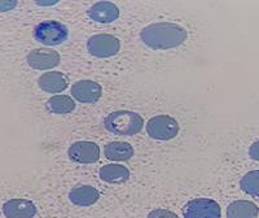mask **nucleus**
Returning <instances> with one entry per match:
<instances>
[{"label": "nucleus", "mask_w": 259, "mask_h": 218, "mask_svg": "<svg viewBox=\"0 0 259 218\" xmlns=\"http://www.w3.org/2000/svg\"><path fill=\"white\" fill-rule=\"evenodd\" d=\"M100 198V194L92 186H78L69 194V199L73 204L79 206H89L96 203Z\"/></svg>", "instance_id": "13"}, {"label": "nucleus", "mask_w": 259, "mask_h": 218, "mask_svg": "<svg viewBox=\"0 0 259 218\" xmlns=\"http://www.w3.org/2000/svg\"><path fill=\"white\" fill-rule=\"evenodd\" d=\"M89 16L99 24H110L119 17V9L110 2H99L89 9Z\"/></svg>", "instance_id": "11"}, {"label": "nucleus", "mask_w": 259, "mask_h": 218, "mask_svg": "<svg viewBox=\"0 0 259 218\" xmlns=\"http://www.w3.org/2000/svg\"><path fill=\"white\" fill-rule=\"evenodd\" d=\"M100 178L109 183L126 182L130 178V170L123 165H105L100 169Z\"/></svg>", "instance_id": "16"}, {"label": "nucleus", "mask_w": 259, "mask_h": 218, "mask_svg": "<svg viewBox=\"0 0 259 218\" xmlns=\"http://www.w3.org/2000/svg\"><path fill=\"white\" fill-rule=\"evenodd\" d=\"M104 154L106 159L113 161H126L134 156V148L126 141H112L105 146Z\"/></svg>", "instance_id": "15"}, {"label": "nucleus", "mask_w": 259, "mask_h": 218, "mask_svg": "<svg viewBox=\"0 0 259 218\" xmlns=\"http://www.w3.org/2000/svg\"><path fill=\"white\" fill-rule=\"evenodd\" d=\"M46 108L51 113L55 115H65V113H70L75 109V103L70 96L66 95H55L46 103Z\"/></svg>", "instance_id": "17"}, {"label": "nucleus", "mask_w": 259, "mask_h": 218, "mask_svg": "<svg viewBox=\"0 0 259 218\" xmlns=\"http://www.w3.org/2000/svg\"><path fill=\"white\" fill-rule=\"evenodd\" d=\"M68 27L59 21H43L34 29V37L46 46H57L68 39Z\"/></svg>", "instance_id": "3"}, {"label": "nucleus", "mask_w": 259, "mask_h": 218, "mask_svg": "<svg viewBox=\"0 0 259 218\" xmlns=\"http://www.w3.org/2000/svg\"><path fill=\"white\" fill-rule=\"evenodd\" d=\"M184 218H221V206L212 199H194L183 210Z\"/></svg>", "instance_id": "5"}, {"label": "nucleus", "mask_w": 259, "mask_h": 218, "mask_svg": "<svg viewBox=\"0 0 259 218\" xmlns=\"http://www.w3.org/2000/svg\"><path fill=\"white\" fill-rule=\"evenodd\" d=\"M147 131L150 138L157 139V140H168L178 135L179 125L170 116H154L148 122Z\"/></svg>", "instance_id": "4"}, {"label": "nucleus", "mask_w": 259, "mask_h": 218, "mask_svg": "<svg viewBox=\"0 0 259 218\" xmlns=\"http://www.w3.org/2000/svg\"><path fill=\"white\" fill-rule=\"evenodd\" d=\"M249 155H250L251 159L258 160L259 161V140L254 141L253 144H251L250 150H249Z\"/></svg>", "instance_id": "21"}, {"label": "nucleus", "mask_w": 259, "mask_h": 218, "mask_svg": "<svg viewBox=\"0 0 259 218\" xmlns=\"http://www.w3.org/2000/svg\"><path fill=\"white\" fill-rule=\"evenodd\" d=\"M121 43L115 37L109 34H97L92 35L87 42V50L92 56L109 57L119 52Z\"/></svg>", "instance_id": "6"}, {"label": "nucleus", "mask_w": 259, "mask_h": 218, "mask_svg": "<svg viewBox=\"0 0 259 218\" xmlns=\"http://www.w3.org/2000/svg\"><path fill=\"white\" fill-rule=\"evenodd\" d=\"M259 209L251 201H233L227 208V218H256Z\"/></svg>", "instance_id": "14"}, {"label": "nucleus", "mask_w": 259, "mask_h": 218, "mask_svg": "<svg viewBox=\"0 0 259 218\" xmlns=\"http://www.w3.org/2000/svg\"><path fill=\"white\" fill-rule=\"evenodd\" d=\"M17 6V2L15 0H11V2H0V12H8L11 9L16 8Z\"/></svg>", "instance_id": "20"}, {"label": "nucleus", "mask_w": 259, "mask_h": 218, "mask_svg": "<svg viewBox=\"0 0 259 218\" xmlns=\"http://www.w3.org/2000/svg\"><path fill=\"white\" fill-rule=\"evenodd\" d=\"M104 126L110 133L117 135L131 136L142 131L143 118L135 112L130 111H117L108 115L104 120Z\"/></svg>", "instance_id": "2"}, {"label": "nucleus", "mask_w": 259, "mask_h": 218, "mask_svg": "<svg viewBox=\"0 0 259 218\" xmlns=\"http://www.w3.org/2000/svg\"><path fill=\"white\" fill-rule=\"evenodd\" d=\"M240 186L247 195L259 196V170H253L245 174L240 182Z\"/></svg>", "instance_id": "18"}, {"label": "nucleus", "mask_w": 259, "mask_h": 218, "mask_svg": "<svg viewBox=\"0 0 259 218\" xmlns=\"http://www.w3.org/2000/svg\"><path fill=\"white\" fill-rule=\"evenodd\" d=\"M71 95L80 103H96L101 97V87L94 81H79L71 86Z\"/></svg>", "instance_id": "10"}, {"label": "nucleus", "mask_w": 259, "mask_h": 218, "mask_svg": "<svg viewBox=\"0 0 259 218\" xmlns=\"http://www.w3.org/2000/svg\"><path fill=\"white\" fill-rule=\"evenodd\" d=\"M68 77L60 71H50L38 80V85L43 91L51 92V94H59L68 87Z\"/></svg>", "instance_id": "12"}, {"label": "nucleus", "mask_w": 259, "mask_h": 218, "mask_svg": "<svg viewBox=\"0 0 259 218\" xmlns=\"http://www.w3.org/2000/svg\"><path fill=\"white\" fill-rule=\"evenodd\" d=\"M60 62V55L53 50L48 48H38L29 53L27 64L36 70H47L55 68Z\"/></svg>", "instance_id": "8"}, {"label": "nucleus", "mask_w": 259, "mask_h": 218, "mask_svg": "<svg viewBox=\"0 0 259 218\" xmlns=\"http://www.w3.org/2000/svg\"><path fill=\"white\" fill-rule=\"evenodd\" d=\"M7 218H32L36 214V206L26 199H11L3 205Z\"/></svg>", "instance_id": "9"}, {"label": "nucleus", "mask_w": 259, "mask_h": 218, "mask_svg": "<svg viewBox=\"0 0 259 218\" xmlns=\"http://www.w3.org/2000/svg\"><path fill=\"white\" fill-rule=\"evenodd\" d=\"M140 37L145 45L153 50H170L186 42L187 30L172 22H156L144 27Z\"/></svg>", "instance_id": "1"}, {"label": "nucleus", "mask_w": 259, "mask_h": 218, "mask_svg": "<svg viewBox=\"0 0 259 218\" xmlns=\"http://www.w3.org/2000/svg\"><path fill=\"white\" fill-rule=\"evenodd\" d=\"M69 157L80 164H94L100 157V148L94 141H77L69 148Z\"/></svg>", "instance_id": "7"}, {"label": "nucleus", "mask_w": 259, "mask_h": 218, "mask_svg": "<svg viewBox=\"0 0 259 218\" xmlns=\"http://www.w3.org/2000/svg\"><path fill=\"white\" fill-rule=\"evenodd\" d=\"M148 218H179L174 212L167 209H154L148 214Z\"/></svg>", "instance_id": "19"}]
</instances>
